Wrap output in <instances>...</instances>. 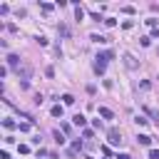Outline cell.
Masks as SVG:
<instances>
[{
	"label": "cell",
	"mask_w": 159,
	"mask_h": 159,
	"mask_svg": "<svg viewBox=\"0 0 159 159\" xmlns=\"http://www.w3.org/2000/svg\"><path fill=\"white\" fill-rule=\"evenodd\" d=\"M107 60H109V55H107V52H105V55H97V57H94V72H97V75H105Z\"/></svg>",
	"instance_id": "6da1fadb"
},
{
	"label": "cell",
	"mask_w": 159,
	"mask_h": 159,
	"mask_svg": "<svg viewBox=\"0 0 159 159\" xmlns=\"http://www.w3.org/2000/svg\"><path fill=\"white\" fill-rule=\"evenodd\" d=\"M15 72H17V77L23 80V82H28V80L32 77V67H30V65H20V67H17Z\"/></svg>",
	"instance_id": "7a4b0ae2"
},
{
	"label": "cell",
	"mask_w": 159,
	"mask_h": 159,
	"mask_svg": "<svg viewBox=\"0 0 159 159\" xmlns=\"http://www.w3.org/2000/svg\"><path fill=\"white\" fill-rule=\"evenodd\" d=\"M107 137H109V142H112V144H119V142H122V132H119V129H114V127L107 132Z\"/></svg>",
	"instance_id": "3957f363"
},
{
	"label": "cell",
	"mask_w": 159,
	"mask_h": 159,
	"mask_svg": "<svg viewBox=\"0 0 159 159\" xmlns=\"http://www.w3.org/2000/svg\"><path fill=\"white\" fill-rule=\"evenodd\" d=\"M8 65H10L13 70H17V67L23 65V62H20V57H17V55H8Z\"/></svg>",
	"instance_id": "277c9868"
},
{
	"label": "cell",
	"mask_w": 159,
	"mask_h": 159,
	"mask_svg": "<svg viewBox=\"0 0 159 159\" xmlns=\"http://www.w3.org/2000/svg\"><path fill=\"white\" fill-rule=\"evenodd\" d=\"M122 60H124V65H127V67H129V70H134V67H137V60H134V57H132V55H124V57H122Z\"/></svg>",
	"instance_id": "5b68a950"
},
{
	"label": "cell",
	"mask_w": 159,
	"mask_h": 159,
	"mask_svg": "<svg viewBox=\"0 0 159 159\" xmlns=\"http://www.w3.org/2000/svg\"><path fill=\"white\" fill-rule=\"evenodd\" d=\"M137 142H139V144H144V147H149V144H152V137H149V134H139V137H137Z\"/></svg>",
	"instance_id": "8992f818"
},
{
	"label": "cell",
	"mask_w": 159,
	"mask_h": 159,
	"mask_svg": "<svg viewBox=\"0 0 159 159\" xmlns=\"http://www.w3.org/2000/svg\"><path fill=\"white\" fill-rule=\"evenodd\" d=\"M97 112H99V117H105V119H112V117H114V114H112V109H107V107H99Z\"/></svg>",
	"instance_id": "52a82bcc"
},
{
	"label": "cell",
	"mask_w": 159,
	"mask_h": 159,
	"mask_svg": "<svg viewBox=\"0 0 159 159\" xmlns=\"http://www.w3.org/2000/svg\"><path fill=\"white\" fill-rule=\"evenodd\" d=\"M72 122H75L77 127H85V122H87V119H85L82 114H75V117H72Z\"/></svg>",
	"instance_id": "ba28073f"
},
{
	"label": "cell",
	"mask_w": 159,
	"mask_h": 159,
	"mask_svg": "<svg viewBox=\"0 0 159 159\" xmlns=\"http://www.w3.org/2000/svg\"><path fill=\"white\" fill-rule=\"evenodd\" d=\"M62 112H65L62 105H55V107H52V117H60V119H62Z\"/></svg>",
	"instance_id": "9c48e42d"
},
{
	"label": "cell",
	"mask_w": 159,
	"mask_h": 159,
	"mask_svg": "<svg viewBox=\"0 0 159 159\" xmlns=\"http://www.w3.org/2000/svg\"><path fill=\"white\" fill-rule=\"evenodd\" d=\"M75 17H77V20H82V17H85V10H82V8H80V5L75 8Z\"/></svg>",
	"instance_id": "30bf717a"
},
{
	"label": "cell",
	"mask_w": 159,
	"mask_h": 159,
	"mask_svg": "<svg viewBox=\"0 0 159 159\" xmlns=\"http://www.w3.org/2000/svg\"><path fill=\"white\" fill-rule=\"evenodd\" d=\"M62 102H65V105H75V97H72V94H62Z\"/></svg>",
	"instance_id": "8fae6325"
},
{
	"label": "cell",
	"mask_w": 159,
	"mask_h": 159,
	"mask_svg": "<svg viewBox=\"0 0 159 159\" xmlns=\"http://www.w3.org/2000/svg\"><path fill=\"white\" fill-rule=\"evenodd\" d=\"M139 43H142L144 47H149V43H152V37H147V35H144V37H139Z\"/></svg>",
	"instance_id": "7c38bea8"
},
{
	"label": "cell",
	"mask_w": 159,
	"mask_h": 159,
	"mask_svg": "<svg viewBox=\"0 0 159 159\" xmlns=\"http://www.w3.org/2000/svg\"><path fill=\"white\" fill-rule=\"evenodd\" d=\"M3 127H5V129H13V127H15V122H13V119H5Z\"/></svg>",
	"instance_id": "4fadbf2b"
},
{
	"label": "cell",
	"mask_w": 159,
	"mask_h": 159,
	"mask_svg": "<svg viewBox=\"0 0 159 159\" xmlns=\"http://www.w3.org/2000/svg\"><path fill=\"white\" fill-rule=\"evenodd\" d=\"M40 8H43V13H52V5H50V3H43Z\"/></svg>",
	"instance_id": "5bb4252c"
},
{
	"label": "cell",
	"mask_w": 159,
	"mask_h": 159,
	"mask_svg": "<svg viewBox=\"0 0 159 159\" xmlns=\"http://www.w3.org/2000/svg\"><path fill=\"white\" fill-rule=\"evenodd\" d=\"M17 149H20V154H28V152H30V147H28V144H20Z\"/></svg>",
	"instance_id": "9a60e30c"
},
{
	"label": "cell",
	"mask_w": 159,
	"mask_h": 159,
	"mask_svg": "<svg viewBox=\"0 0 159 159\" xmlns=\"http://www.w3.org/2000/svg\"><path fill=\"white\" fill-rule=\"evenodd\" d=\"M92 134H94L92 129H85V132H82V137H85V139H92Z\"/></svg>",
	"instance_id": "2e32d148"
},
{
	"label": "cell",
	"mask_w": 159,
	"mask_h": 159,
	"mask_svg": "<svg viewBox=\"0 0 159 159\" xmlns=\"http://www.w3.org/2000/svg\"><path fill=\"white\" fill-rule=\"evenodd\" d=\"M149 159H159V149H152L149 152Z\"/></svg>",
	"instance_id": "e0dca14e"
}]
</instances>
